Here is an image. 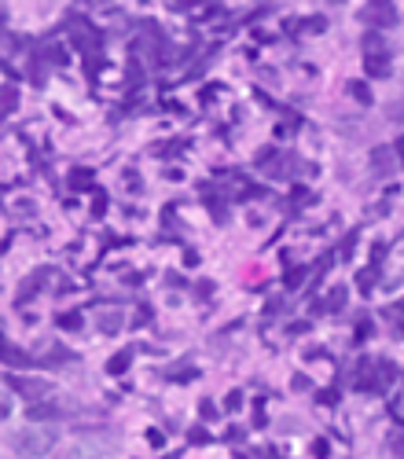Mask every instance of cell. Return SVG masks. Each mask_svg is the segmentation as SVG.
<instances>
[{
	"label": "cell",
	"mask_w": 404,
	"mask_h": 459,
	"mask_svg": "<svg viewBox=\"0 0 404 459\" xmlns=\"http://www.w3.org/2000/svg\"><path fill=\"white\" fill-rule=\"evenodd\" d=\"M371 283H375V269H364V272H360V290L367 294V290H371Z\"/></svg>",
	"instance_id": "cell-17"
},
{
	"label": "cell",
	"mask_w": 404,
	"mask_h": 459,
	"mask_svg": "<svg viewBox=\"0 0 404 459\" xmlns=\"http://www.w3.org/2000/svg\"><path fill=\"white\" fill-rule=\"evenodd\" d=\"M375 52H386V41L375 37V34H367L364 37V56H375Z\"/></svg>",
	"instance_id": "cell-13"
},
{
	"label": "cell",
	"mask_w": 404,
	"mask_h": 459,
	"mask_svg": "<svg viewBox=\"0 0 404 459\" xmlns=\"http://www.w3.org/2000/svg\"><path fill=\"white\" fill-rule=\"evenodd\" d=\"M77 412V404L67 401V397H48V401H37L26 408V419L30 422H56V419H67Z\"/></svg>",
	"instance_id": "cell-2"
},
{
	"label": "cell",
	"mask_w": 404,
	"mask_h": 459,
	"mask_svg": "<svg viewBox=\"0 0 404 459\" xmlns=\"http://www.w3.org/2000/svg\"><path fill=\"white\" fill-rule=\"evenodd\" d=\"M89 180H92V173H89V169H74V173H70V184H74V188L89 184Z\"/></svg>",
	"instance_id": "cell-16"
},
{
	"label": "cell",
	"mask_w": 404,
	"mask_h": 459,
	"mask_svg": "<svg viewBox=\"0 0 404 459\" xmlns=\"http://www.w3.org/2000/svg\"><path fill=\"white\" fill-rule=\"evenodd\" d=\"M0 107H4V110L15 107V89H4V92H0Z\"/></svg>",
	"instance_id": "cell-18"
},
{
	"label": "cell",
	"mask_w": 404,
	"mask_h": 459,
	"mask_svg": "<svg viewBox=\"0 0 404 459\" xmlns=\"http://www.w3.org/2000/svg\"><path fill=\"white\" fill-rule=\"evenodd\" d=\"M129 364H133V349H118L115 356H110L107 371H110V375H125V371H129Z\"/></svg>",
	"instance_id": "cell-7"
},
{
	"label": "cell",
	"mask_w": 404,
	"mask_h": 459,
	"mask_svg": "<svg viewBox=\"0 0 404 459\" xmlns=\"http://www.w3.org/2000/svg\"><path fill=\"white\" fill-rule=\"evenodd\" d=\"M103 213H107V195L96 191V199H92V217H103Z\"/></svg>",
	"instance_id": "cell-14"
},
{
	"label": "cell",
	"mask_w": 404,
	"mask_h": 459,
	"mask_svg": "<svg viewBox=\"0 0 404 459\" xmlns=\"http://www.w3.org/2000/svg\"><path fill=\"white\" fill-rule=\"evenodd\" d=\"M313 455H316V459H327V441H316V445H313Z\"/></svg>",
	"instance_id": "cell-19"
},
{
	"label": "cell",
	"mask_w": 404,
	"mask_h": 459,
	"mask_svg": "<svg viewBox=\"0 0 404 459\" xmlns=\"http://www.w3.org/2000/svg\"><path fill=\"white\" fill-rule=\"evenodd\" d=\"M56 441H59V434L52 430V426H26V430H19L11 437V448L19 455H26V459H44L56 448Z\"/></svg>",
	"instance_id": "cell-1"
},
{
	"label": "cell",
	"mask_w": 404,
	"mask_h": 459,
	"mask_svg": "<svg viewBox=\"0 0 404 459\" xmlns=\"http://www.w3.org/2000/svg\"><path fill=\"white\" fill-rule=\"evenodd\" d=\"M224 408H228V412H239V408H242V393H239V389H232L228 397H224Z\"/></svg>",
	"instance_id": "cell-15"
},
{
	"label": "cell",
	"mask_w": 404,
	"mask_h": 459,
	"mask_svg": "<svg viewBox=\"0 0 404 459\" xmlns=\"http://www.w3.org/2000/svg\"><path fill=\"white\" fill-rule=\"evenodd\" d=\"M360 19H364L367 26H393V22H397V8H393V4H367V8L360 11Z\"/></svg>",
	"instance_id": "cell-4"
},
{
	"label": "cell",
	"mask_w": 404,
	"mask_h": 459,
	"mask_svg": "<svg viewBox=\"0 0 404 459\" xmlns=\"http://www.w3.org/2000/svg\"><path fill=\"white\" fill-rule=\"evenodd\" d=\"M199 412H202L206 419H214V415H217V408H214V404H209V401H202V404H199Z\"/></svg>",
	"instance_id": "cell-21"
},
{
	"label": "cell",
	"mask_w": 404,
	"mask_h": 459,
	"mask_svg": "<svg viewBox=\"0 0 404 459\" xmlns=\"http://www.w3.org/2000/svg\"><path fill=\"white\" fill-rule=\"evenodd\" d=\"M375 173L379 176L390 173V147H379V151H375Z\"/></svg>",
	"instance_id": "cell-11"
},
{
	"label": "cell",
	"mask_w": 404,
	"mask_h": 459,
	"mask_svg": "<svg viewBox=\"0 0 404 459\" xmlns=\"http://www.w3.org/2000/svg\"><path fill=\"white\" fill-rule=\"evenodd\" d=\"M346 298H349V287H342V283H338V287L327 294V298H323V309H327V313H338V309L346 305Z\"/></svg>",
	"instance_id": "cell-8"
},
{
	"label": "cell",
	"mask_w": 404,
	"mask_h": 459,
	"mask_svg": "<svg viewBox=\"0 0 404 459\" xmlns=\"http://www.w3.org/2000/svg\"><path fill=\"white\" fill-rule=\"evenodd\" d=\"M316 401H323V404H334L338 397H334V389H323V393H320V397H316Z\"/></svg>",
	"instance_id": "cell-24"
},
{
	"label": "cell",
	"mask_w": 404,
	"mask_h": 459,
	"mask_svg": "<svg viewBox=\"0 0 404 459\" xmlns=\"http://www.w3.org/2000/svg\"><path fill=\"white\" fill-rule=\"evenodd\" d=\"M397 309H400V313H404V302H400V305H397Z\"/></svg>",
	"instance_id": "cell-25"
},
{
	"label": "cell",
	"mask_w": 404,
	"mask_h": 459,
	"mask_svg": "<svg viewBox=\"0 0 404 459\" xmlns=\"http://www.w3.org/2000/svg\"><path fill=\"white\" fill-rule=\"evenodd\" d=\"M8 386L15 393H26L30 401H48V397H52V382L34 379V375H8Z\"/></svg>",
	"instance_id": "cell-3"
},
{
	"label": "cell",
	"mask_w": 404,
	"mask_h": 459,
	"mask_svg": "<svg viewBox=\"0 0 404 459\" xmlns=\"http://www.w3.org/2000/svg\"><path fill=\"white\" fill-rule=\"evenodd\" d=\"M367 335H371V323H367V320H364V323H360V327H357V342H364V338H367Z\"/></svg>",
	"instance_id": "cell-23"
},
{
	"label": "cell",
	"mask_w": 404,
	"mask_h": 459,
	"mask_svg": "<svg viewBox=\"0 0 404 459\" xmlns=\"http://www.w3.org/2000/svg\"><path fill=\"white\" fill-rule=\"evenodd\" d=\"M118 327H122V313H103L100 316V331L110 335V331H118Z\"/></svg>",
	"instance_id": "cell-12"
},
{
	"label": "cell",
	"mask_w": 404,
	"mask_h": 459,
	"mask_svg": "<svg viewBox=\"0 0 404 459\" xmlns=\"http://www.w3.org/2000/svg\"><path fill=\"white\" fill-rule=\"evenodd\" d=\"M56 323L63 327V331H77V327H85V316H81V313H63Z\"/></svg>",
	"instance_id": "cell-10"
},
{
	"label": "cell",
	"mask_w": 404,
	"mask_h": 459,
	"mask_svg": "<svg viewBox=\"0 0 404 459\" xmlns=\"http://www.w3.org/2000/svg\"><path fill=\"white\" fill-rule=\"evenodd\" d=\"M364 67L371 77H390V52H375V56H364Z\"/></svg>",
	"instance_id": "cell-6"
},
{
	"label": "cell",
	"mask_w": 404,
	"mask_h": 459,
	"mask_svg": "<svg viewBox=\"0 0 404 459\" xmlns=\"http://www.w3.org/2000/svg\"><path fill=\"white\" fill-rule=\"evenodd\" d=\"M0 360H4L8 368H30V356H26V349L11 346L8 338H0Z\"/></svg>",
	"instance_id": "cell-5"
},
{
	"label": "cell",
	"mask_w": 404,
	"mask_h": 459,
	"mask_svg": "<svg viewBox=\"0 0 404 459\" xmlns=\"http://www.w3.org/2000/svg\"><path fill=\"white\" fill-rule=\"evenodd\" d=\"M349 96H353V100H357L360 107H371V103H375V96H371L367 81H349Z\"/></svg>",
	"instance_id": "cell-9"
},
{
	"label": "cell",
	"mask_w": 404,
	"mask_h": 459,
	"mask_svg": "<svg viewBox=\"0 0 404 459\" xmlns=\"http://www.w3.org/2000/svg\"><path fill=\"white\" fill-rule=\"evenodd\" d=\"M301 276H305V272H301V269H294V272L287 276V287H298V283H301Z\"/></svg>",
	"instance_id": "cell-22"
},
{
	"label": "cell",
	"mask_w": 404,
	"mask_h": 459,
	"mask_svg": "<svg viewBox=\"0 0 404 459\" xmlns=\"http://www.w3.org/2000/svg\"><path fill=\"white\" fill-rule=\"evenodd\" d=\"M8 415H11V401H8V397H0V422H4Z\"/></svg>",
	"instance_id": "cell-20"
}]
</instances>
